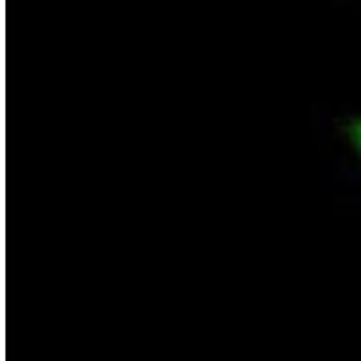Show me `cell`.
<instances>
[{
    "label": "cell",
    "instance_id": "6da1fadb",
    "mask_svg": "<svg viewBox=\"0 0 361 361\" xmlns=\"http://www.w3.org/2000/svg\"><path fill=\"white\" fill-rule=\"evenodd\" d=\"M349 135H350V141H353L354 148H356L361 156V116L353 121V125H350V128H349Z\"/></svg>",
    "mask_w": 361,
    "mask_h": 361
}]
</instances>
